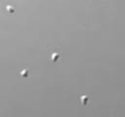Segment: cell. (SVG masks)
I'll list each match as a JSON object with an SVG mask.
<instances>
[{
    "label": "cell",
    "mask_w": 125,
    "mask_h": 117,
    "mask_svg": "<svg viewBox=\"0 0 125 117\" xmlns=\"http://www.w3.org/2000/svg\"><path fill=\"white\" fill-rule=\"evenodd\" d=\"M79 104L81 108L91 109L94 105L93 96L90 94H82L79 96Z\"/></svg>",
    "instance_id": "obj_1"
},
{
    "label": "cell",
    "mask_w": 125,
    "mask_h": 117,
    "mask_svg": "<svg viewBox=\"0 0 125 117\" xmlns=\"http://www.w3.org/2000/svg\"><path fill=\"white\" fill-rule=\"evenodd\" d=\"M61 59V52L60 50H54L51 55H50V58L49 60L50 61H53V62H57Z\"/></svg>",
    "instance_id": "obj_2"
},
{
    "label": "cell",
    "mask_w": 125,
    "mask_h": 117,
    "mask_svg": "<svg viewBox=\"0 0 125 117\" xmlns=\"http://www.w3.org/2000/svg\"><path fill=\"white\" fill-rule=\"evenodd\" d=\"M19 75L21 76V77H28L29 75V69L24 67V69H21L20 72H19Z\"/></svg>",
    "instance_id": "obj_3"
}]
</instances>
